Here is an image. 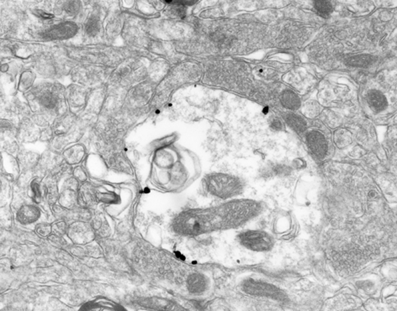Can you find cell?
I'll return each mask as SVG.
<instances>
[{
	"label": "cell",
	"instance_id": "9",
	"mask_svg": "<svg viewBox=\"0 0 397 311\" xmlns=\"http://www.w3.org/2000/svg\"><path fill=\"white\" fill-rule=\"evenodd\" d=\"M79 203V195L76 192V189H66L60 197V204L64 209H73Z\"/></svg>",
	"mask_w": 397,
	"mask_h": 311
},
{
	"label": "cell",
	"instance_id": "18",
	"mask_svg": "<svg viewBox=\"0 0 397 311\" xmlns=\"http://www.w3.org/2000/svg\"><path fill=\"white\" fill-rule=\"evenodd\" d=\"M351 137L348 132L345 130L338 131V134L336 135V144L338 146H344L350 143Z\"/></svg>",
	"mask_w": 397,
	"mask_h": 311
},
{
	"label": "cell",
	"instance_id": "16",
	"mask_svg": "<svg viewBox=\"0 0 397 311\" xmlns=\"http://www.w3.org/2000/svg\"><path fill=\"white\" fill-rule=\"evenodd\" d=\"M35 233L41 237H47L53 233L52 225L48 223H39L35 226Z\"/></svg>",
	"mask_w": 397,
	"mask_h": 311
},
{
	"label": "cell",
	"instance_id": "11",
	"mask_svg": "<svg viewBox=\"0 0 397 311\" xmlns=\"http://www.w3.org/2000/svg\"><path fill=\"white\" fill-rule=\"evenodd\" d=\"M281 103L289 110H297L301 106V99L292 91L286 90L281 94Z\"/></svg>",
	"mask_w": 397,
	"mask_h": 311
},
{
	"label": "cell",
	"instance_id": "1",
	"mask_svg": "<svg viewBox=\"0 0 397 311\" xmlns=\"http://www.w3.org/2000/svg\"><path fill=\"white\" fill-rule=\"evenodd\" d=\"M180 152L169 148L161 149L156 155L155 164L161 170L166 169L167 173L172 175L170 182H172L171 189L174 186L180 187L191 179V169L185 168V163L183 162V157H180ZM193 177V176H192Z\"/></svg>",
	"mask_w": 397,
	"mask_h": 311
},
{
	"label": "cell",
	"instance_id": "19",
	"mask_svg": "<svg viewBox=\"0 0 397 311\" xmlns=\"http://www.w3.org/2000/svg\"><path fill=\"white\" fill-rule=\"evenodd\" d=\"M272 125L273 127H274V128L275 129H276V130H278V129H281L282 127L281 123H280V121H279V120H278V119H275V120H274V121H273Z\"/></svg>",
	"mask_w": 397,
	"mask_h": 311
},
{
	"label": "cell",
	"instance_id": "5",
	"mask_svg": "<svg viewBox=\"0 0 397 311\" xmlns=\"http://www.w3.org/2000/svg\"><path fill=\"white\" fill-rule=\"evenodd\" d=\"M67 235L75 244L90 243L94 238L93 226L86 221H74L67 227Z\"/></svg>",
	"mask_w": 397,
	"mask_h": 311
},
{
	"label": "cell",
	"instance_id": "4",
	"mask_svg": "<svg viewBox=\"0 0 397 311\" xmlns=\"http://www.w3.org/2000/svg\"><path fill=\"white\" fill-rule=\"evenodd\" d=\"M241 244L255 252H265L271 249L273 240L270 235L260 230H249L239 236Z\"/></svg>",
	"mask_w": 397,
	"mask_h": 311
},
{
	"label": "cell",
	"instance_id": "8",
	"mask_svg": "<svg viewBox=\"0 0 397 311\" xmlns=\"http://www.w3.org/2000/svg\"><path fill=\"white\" fill-rule=\"evenodd\" d=\"M207 279L200 274H193L188 277L187 287L191 294H198L203 293L207 288Z\"/></svg>",
	"mask_w": 397,
	"mask_h": 311
},
{
	"label": "cell",
	"instance_id": "6",
	"mask_svg": "<svg viewBox=\"0 0 397 311\" xmlns=\"http://www.w3.org/2000/svg\"><path fill=\"white\" fill-rule=\"evenodd\" d=\"M307 143L310 151L316 157H324L328 153V141L318 131H311L307 136Z\"/></svg>",
	"mask_w": 397,
	"mask_h": 311
},
{
	"label": "cell",
	"instance_id": "17",
	"mask_svg": "<svg viewBox=\"0 0 397 311\" xmlns=\"http://www.w3.org/2000/svg\"><path fill=\"white\" fill-rule=\"evenodd\" d=\"M53 227V233L58 236H63L64 234H67V222L65 220H59L52 225Z\"/></svg>",
	"mask_w": 397,
	"mask_h": 311
},
{
	"label": "cell",
	"instance_id": "13",
	"mask_svg": "<svg viewBox=\"0 0 397 311\" xmlns=\"http://www.w3.org/2000/svg\"><path fill=\"white\" fill-rule=\"evenodd\" d=\"M347 64L357 67H368L374 61V57L370 55H357L351 57L347 60Z\"/></svg>",
	"mask_w": 397,
	"mask_h": 311
},
{
	"label": "cell",
	"instance_id": "3",
	"mask_svg": "<svg viewBox=\"0 0 397 311\" xmlns=\"http://www.w3.org/2000/svg\"><path fill=\"white\" fill-rule=\"evenodd\" d=\"M207 191L218 198H228L243 191V184L238 177L223 173H212L205 179Z\"/></svg>",
	"mask_w": 397,
	"mask_h": 311
},
{
	"label": "cell",
	"instance_id": "10",
	"mask_svg": "<svg viewBox=\"0 0 397 311\" xmlns=\"http://www.w3.org/2000/svg\"><path fill=\"white\" fill-rule=\"evenodd\" d=\"M368 104L374 111H380L384 110L387 105V100L385 95L380 91L372 90L368 94Z\"/></svg>",
	"mask_w": 397,
	"mask_h": 311
},
{
	"label": "cell",
	"instance_id": "15",
	"mask_svg": "<svg viewBox=\"0 0 397 311\" xmlns=\"http://www.w3.org/2000/svg\"><path fill=\"white\" fill-rule=\"evenodd\" d=\"M315 8L319 14L323 16H328L333 11V5L328 1H316Z\"/></svg>",
	"mask_w": 397,
	"mask_h": 311
},
{
	"label": "cell",
	"instance_id": "7",
	"mask_svg": "<svg viewBox=\"0 0 397 311\" xmlns=\"http://www.w3.org/2000/svg\"><path fill=\"white\" fill-rule=\"evenodd\" d=\"M41 216V211L37 207L31 204H25L21 207L16 214L17 221L22 225L33 224Z\"/></svg>",
	"mask_w": 397,
	"mask_h": 311
},
{
	"label": "cell",
	"instance_id": "14",
	"mask_svg": "<svg viewBox=\"0 0 397 311\" xmlns=\"http://www.w3.org/2000/svg\"><path fill=\"white\" fill-rule=\"evenodd\" d=\"M286 121L294 131H297L299 133L304 132L306 129L305 121L302 117L298 116L296 114H289L286 118Z\"/></svg>",
	"mask_w": 397,
	"mask_h": 311
},
{
	"label": "cell",
	"instance_id": "12",
	"mask_svg": "<svg viewBox=\"0 0 397 311\" xmlns=\"http://www.w3.org/2000/svg\"><path fill=\"white\" fill-rule=\"evenodd\" d=\"M246 289L250 291L252 294H258V295L269 296V295L274 294V290L271 286H269L266 283H249L246 286Z\"/></svg>",
	"mask_w": 397,
	"mask_h": 311
},
{
	"label": "cell",
	"instance_id": "2",
	"mask_svg": "<svg viewBox=\"0 0 397 311\" xmlns=\"http://www.w3.org/2000/svg\"><path fill=\"white\" fill-rule=\"evenodd\" d=\"M211 222L207 213L200 209H190L178 215L174 228L180 235L196 236L209 230Z\"/></svg>",
	"mask_w": 397,
	"mask_h": 311
}]
</instances>
